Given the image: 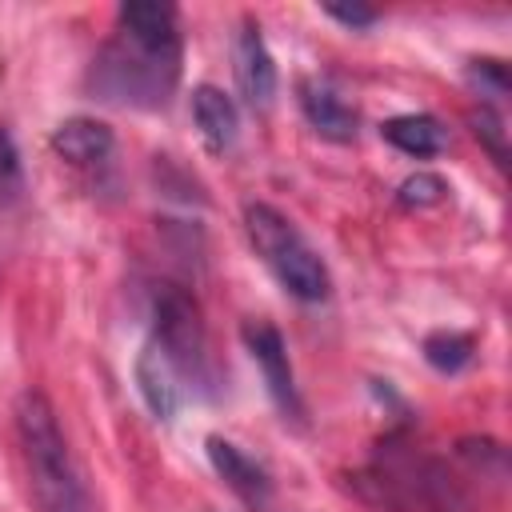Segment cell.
<instances>
[{"mask_svg":"<svg viewBox=\"0 0 512 512\" xmlns=\"http://www.w3.org/2000/svg\"><path fill=\"white\" fill-rule=\"evenodd\" d=\"M300 108H304V120L324 136V140H352L356 136V108L320 76H308L300 84Z\"/></svg>","mask_w":512,"mask_h":512,"instance_id":"10","label":"cell"},{"mask_svg":"<svg viewBox=\"0 0 512 512\" xmlns=\"http://www.w3.org/2000/svg\"><path fill=\"white\" fill-rule=\"evenodd\" d=\"M136 388H140V396H144V404L156 420L176 416V408H180V372L156 340H148L136 356Z\"/></svg>","mask_w":512,"mask_h":512,"instance_id":"9","label":"cell"},{"mask_svg":"<svg viewBox=\"0 0 512 512\" xmlns=\"http://www.w3.org/2000/svg\"><path fill=\"white\" fill-rule=\"evenodd\" d=\"M364 484L376 488V500L388 512H464L468 508L460 488L436 460L404 448H388V456L372 464Z\"/></svg>","mask_w":512,"mask_h":512,"instance_id":"4","label":"cell"},{"mask_svg":"<svg viewBox=\"0 0 512 512\" xmlns=\"http://www.w3.org/2000/svg\"><path fill=\"white\" fill-rule=\"evenodd\" d=\"M192 120L200 128V140L208 144V152H228L236 144V132H240V112L232 104V96L216 84H200L192 92Z\"/></svg>","mask_w":512,"mask_h":512,"instance_id":"12","label":"cell"},{"mask_svg":"<svg viewBox=\"0 0 512 512\" xmlns=\"http://www.w3.org/2000/svg\"><path fill=\"white\" fill-rule=\"evenodd\" d=\"M444 180L436 176V172H416V176H408L400 188H396V200L404 204V208H432V204H440L444 200Z\"/></svg>","mask_w":512,"mask_h":512,"instance_id":"16","label":"cell"},{"mask_svg":"<svg viewBox=\"0 0 512 512\" xmlns=\"http://www.w3.org/2000/svg\"><path fill=\"white\" fill-rule=\"evenodd\" d=\"M472 132H476V140L492 152V160L504 168V164H508V128H504V116H500L496 108L480 104V112H472Z\"/></svg>","mask_w":512,"mask_h":512,"instance_id":"15","label":"cell"},{"mask_svg":"<svg viewBox=\"0 0 512 512\" xmlns=\"http://www.w3.org/2000/svg\"><path fill=\"white\" fill-rule=\"evenodd\" d=\"M468 80L480 96H504L508 92V72L500 60H472L468 64Z\"/></svg>","mask_w":512,"mask_h":512,"instance_id":"17","label":"cell"},{"mask_svg":"<svg viewBox=\"0 0 512 512\" xmlns=\"http://www.w3.org/2000/svg\"><path fill=\"white\" fill-rule=\"evenodd\" d=\"M472 336L468 332H432L424 340V360L436 368V372H460L468 360H472Z\"/></svg>","mask_w":512,"mask_h":512,"instance_id":"14","label":"cell"},{"mask_svg":"<svg viewBox=\"0 0 512 512\" xmlns=\"http://www.w3.org/2000/svg\"><path fill=\"white\" fill-rule=\"evenodd\" d=\"M112 148H116L112 128L100 124V120H92V116H72V120H64V124H56V132H52V152H56L60 160L76 164V168H96V164H104V160L112 156Z\"/></svg>","mask_w":512,"mask_h":512,"instance_id":"11","label":"cell"},{"mask_svg":"<svg viewBox=\"0 0 512 512\" xmlns=\"http://www.w3.org/2000/svg\"><path fill=\"white\" fill-rule=\"evenodd\" d=\"M244 228H248L252 248L260 252V260L272 268V276L284 284L288 296H296L304 304H316L332 292L328 264L320 260V252L304 240V232L284 212H276L272 204H248L244 208Z\"/></svg>","mask_w":512,"mask_h":512,"instance_id":"3","label":"cell"},{"mask_svg":"<svg viewBox=\"0 0 512 512\" xmlns=\"http://www.w3.org/2000/svg\"><path fill=\"white\" fill-rule=\"evenodd\" d=\"M20 192V164H16V148L8 140V132H0V204L16 200Z\"/></svg>","mask_w":512,"mask_h":512,"instance_id":"18","label":"cell"},{"mask_svg":"<svg viewBox=\"0 0 512 512\" xmlns=\"http://www.w3.org/2000/svg\"><path fill=\"white\" fill-rule=\"evenodd\" d=\"M176 8L160 0H128L116 8V32L96 52L88 84L100 100L124 108H164L180 80Z\"/></svg>","mask_w":512,"mask_h":512,"instance_id":"1","label":"cell"},{"mask_svg":"<svg viewBox=\"0 0 512 512\" xmlns=\"http://www.w3.org/2000/svg\"><path fill=\"white\" fill-rule=\"evenodd\" d=\"M236 84H240V96L248 100V108H260V112L276 96V60L252 20L236 32Z\"/></svg>","mask_w":512,"mask_h":512,"instance_id":"8","label":"cell"},{"mask_svg":"<svg viewBox=\"0 0 512 512\" xmlns=\"http://www.w3.org/2000/svg\"><path fill=\"white\" fill-rule=\"evenodd\" d=\"M324 12H328L332 20H340V24H348V28H368V24H376V12H372V8H360V4H324Z\"/></svg>","mask_w":512,"mask_h":512,"instance_id":"19","label":"cell"},{"mask_svg":"<svg viewBox=\"0 0 512 512\" xmlns=\"http://www.w3.org/2000/svg\"><path fill=\"white\" fill-rule=\"evenodd\" d=\"M240 336H244V348H248L252 364L260 368V376L268 384V396L284 412V420L300 424L304 420V400H300V388H296V376H292V360H288L284 336L268 320H248L240 328Z\"/></svg>","mask_w":512,"mask_h":512,"instance_id":"6","label":"cell"},{"mask_svg":"<svg viewBox=\"0 0 512 512\" xmlns=\"http://www.w3.org/2000/svg\"><path fill=\"white\" fill-rule=\"evenodd\" d=\"M204 444H208V460H212L216 476H220L248 508L260 512V508L272 500V480H268L264 464H256L240 444H232V440H224V436H208Z\"/></svg>","mask_w":512,"mask_h":512,"instance_id":"7","label":"cell"},{"mask_svg":"<svg viewBox=\"0 0 512 512\" xmlns=\"http://www.w3.org/2000/svg\"><path fill=\"white\" fill-rule=\"evenodd\" d=\"M380 136H384L392 148H400L404 156H416V160L436 156V152H444V144H448L444 124H440L436 116H428V112L392 116V120L380 124Z\"/></svg>","mask_w":512,"mask_h":512,"instance_id":"13","label":"cell"},{"mask_svg":"<svg viewBox=\"0 0 512 512\" xmlns=\"http://www.w3.org/2000/svg\"><path fill=\"white\" fill-rule=\"evenodd\" d=\"M152 340L168 352V360L176 364L180 380H208V336H204V320H200V308L196 300L176 288V284H164L152 300Z\"/></svg>","mask_w":512,"mask_h":512,"instance_id":"5","label":"cell"},{"mask_svg":"<svg viewBox=\"0 0 512 512\" xmlns=\"http://www.w3.org/2000/svg\"><path fill=\"white\" fill-rule=\"evenodd\" d=\"M16 432L28 468V492L36 512H92V496L68 452L52 404L40 392H24L16 404Z\"/></svg>","mask_w":512,"mask_h":512,"instance_id":"2","label":"cell"}]
</instances>
